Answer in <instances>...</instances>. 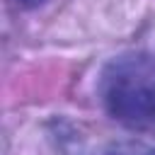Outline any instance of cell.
I'll return each mask as SVG.
<instances>
[{
	"mask_svg": "<svg viewBox=\"0 0 155 155\" xmlns=\"http://www.w3.org/2000/svg\"><path fill=\"white\" fill-rule=\"evenodd\" d=\"M107 109L119 121L150 124L155 121V85L119 78L107 90Z\"/></svg>",
	"mask_w": 155,
	"mask_h": 155,
	"instance_id": "6da1fadb",
	"label": "cell"
},
{
	"mask_svg": "<svg viewBox=\"0 0 155 155\" xmlns=\"http://www.w3.org/2000/svg\"><path fill=\"white\" fill-rule=\"evenodd\" d=\"M19 5H24V7H34V5H41L44 0H17Z\"/></svg>",
	"mask_w": 155,
	"mask_h": 155,
	"instance_id": "7a4b0ae2",
	"label": "cell"
}]
</instances>
